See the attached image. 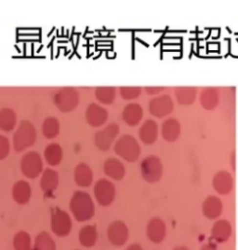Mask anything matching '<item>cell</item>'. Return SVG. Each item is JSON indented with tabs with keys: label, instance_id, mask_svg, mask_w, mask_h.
<instances>
[{
	"label": "cell",
	"instance_id": "obj_13",
	"mask_svg": "<svg viewBox=\"0 0 238 250\" xmlns=\"http://www.w3.org/2000/svg\"><path fill=\"white\" fill-rule=\"evenodd\" d=\"M108 116L109 114L106 111V109L94 103L87 106L85 112V117L87 124L94 127H99L101 125H105L108 119Z\"/></svg>",
	"mask_w": 238,
	"mask_h": 250
},
{
	"label": "cell",
	"instance_id": "obj_37",
	"mask_svg": "<svg viewBox=\"0 0 238 250\" xmlns=\"http://www.w3.org/2000/svg\"><path fill=\"white\" fill-rule=\"evenodd\" d=\"M127 250H143V248L139 245V244H134V245H131V246H130Z\"/></svg>",
	"mask_w": 238,
	"mask_h": 250
},
{
	"label": "cell",
	"instance_id": "obj_29",
	"mask_svg": "<svg viewBox=\"0 0 238 250\" xmlns=\"http://www.w3.org/2000/svg\"><path fill=\"white\" fill-rule=\"evenodd\" d=\"M95 97L103 104H112L116 98V89L114 87H98L95 89Z\"/></svg>",
	"mask_w": 238,
	"mask_h": 250
},
{
	"label": "cell",
	"instance_id": "obj_17",
	"mask_svg": "<svg viewBox=\"0 0 238 250\" xmlns=\"http://www.w3.org/2000/svg\"><path fill=\"white\" fill-rule=\"evenodd\" d=\"M139 136L144 145H151L154 144L158 137L157 123L152 119L146 120L140 127Z\"/></svg>",
	"mask_w": 238,
	"mask_h": 250
},
{
	"label": "cell",
	"instance_id": "obj_26",
	"mask_svg": "<svg viewBox=\"0 0 238 250\" xmlns=\"http://www.w3.org/2000/svg\"><path fill=\"white\" fill-rule=\"evenodd\" d=\"M17 124V116L10 108H3L0 110V129L5 132H10L14 129Z\"/></svg>",
	"mask_w": 238,
	"mask_h": 250
},
{
	"label": "cell",
	"instance_id": "obj_21",
	"mask_svg": "<svg viewBox=\"0 0 238 250\" xmlns=\"http://www.w3.org/2000/svg\"><path fill=\"white\" fill-rule=\"evenodd\" d=\"M32 195V189L25 181H19L12 187V197L19 205H25L29 202Z\"/></svg>",
	"mask_w": 238,
	"mask_h": 250
},
{
	"label": "cell",
	"instance_id": "obj_24",
	"mask_svg": "<svg viewBox=\"0 0 238 250\" xmlns=\"http://www.w3.org/2000/svg\"><path fill=\"white\" fill-rule=\"evenodd\" d=\"M75 181L80 187H88L91 185L93 181V173L87 164L81 163L76 166Z\"/></svg>",
	"mask_w": 238,
	"mask_h": 250
},
{
	"label": "cell",
	"instance_id": "obj_14",
	"mask_svg": "<svg viewBox=\"0 0 238 250\" xmlns=\"http://www.w3.org/2000/svg\"><path fill=\"white\" fill-rule=\"evenodd\" d=\"M223 211V204L215 195L208 196L202 204V213L210 221H217Z\"/></svg>",
	"mask_w": 238,
	"mask_h": 250
},
{
	"label": "cell",
	"instance_id": "obj_22",
	"mask_svg": "<svg viewBox=\"0 0 238 250\" xmlns=\"http://www.w3.org/2000/svg\"><path fill=\"white\" fill-rule=\"evenodd\" d=\"M59 183V176L55 170L52 169H46L42 175L40 181V187L45 192L46 195L50 196L53 192L57 189Z\"/></svg>",
	"mask_w": 238,
	"mask_h": 250
},
{
	"label": "cell",
	"instance_id": "obj_10",
	"mask_svg": "<svg viewBox=\"0 0 238 250\" xmlns=\"http://www.w3.org/2000/svg\"><path fill=\"white\" fill-rule=\"evenodd\" d=\"M94 194L97 201L101 206H110L114 201L115 196L114 185L108 180H99L94 186Z\"/></svg>",
	"mask_w": 238,
	"mask_h": 250
},
{
	"label": "cell",
	"instance_id": "obj_35",
	"mask_svg": "<svg viewBox=\"0 0 238 250\" xmlns=\"http://www.w3.org/2000/svg\"><path fill=\"white\" fill-rule=\"evenodd\" d=\"M162 90H164V87H145V91L149 94V95H154V94H158L160 93Z\"/></svg>",
	"mask_w": 238,
	"mask_h": 250
},
{
	"label": "cell",
	"instance_id": "obj_3",
	"mask_svg": "<svg viewBox=\"0 0 238 250\" xmlns=\"http://www.w3.org/2000/svg\"><path fill=\"white\" fill-rule=\"evenodd\" d=\"M114 152L128 162H136L141 154V147L133 136L126 134L115 143Z\"/></svg>",
	"mask_w": 238,
	"mask_h": 250
},
{
	"label": "cell",
	"instance_id": "obj_18",
	"mask_svg": "<svg viewBox=\"0 0 238 250\" xmlns=\"http://www.w3.org/2000/svg\"><path fill=\"white\" fill-rule=\"evenodd\" d=\"M161 135L169 143L176 142L181 135V123L176 118H168L163 122Z\"/></svg>",
	"mask_w": 238,
	"mask_h": 250
},
{
	"label": "cell",
	"instance_id": "obj_31",
	"mask_svg": "<svg viewBox=\"0 0 238 250\" xmlns=\"http://www.w3.org/2000/svg\"><path fill=\"white\" fill-rule=\"evenodd\" d=\"M32 250H56V246L48 232L42 231L37 236L34 249Z\"/></svg>",
	"mask_w": 238,
	"mask_h": 250
},
{
	"label": "cell",
	"instance_id": "obj_9",
	"mask_svg": "<svg viewBox=\"0 0 238 250\" xmlns=\"http://www.w3.org/2000/svg\"><path fill=\"white\" fill-rule=\"evenodd\" d=\"M174 104L172 97L168 94H163L152 99L149 103V112L152 116L157 118H162L169 116L173 112Z\"/></svg>",
	"mask_w": 238,
	"mask_h": 250
},
{
	"label": "cell",
	"instance_id": "obj_12",
	"mask_svg": "<svg viewBox=\"0 0 238 250\" xmlns=\"http://www.w3.org/2000/svg\"><path fill=\"white\" fill-rule=\"evenodd\" d=\"M234 185L233 176L226 170H219L212 179L213 189L220 195H226L232 192Z\"/></svg>",
	"mask_w": 238,
	"mask_h": 250
},
{
	"label": "cell",
	"instance_id": "obj_1",
	"mask_svg": "<svg viewBox=\"0 0 238 250\" xmlns=\"http://www.w3.org/2000/svg\"><path fill=\"white\" fill-rule=\"evenodd\" d=\"M70 209L76 221L81 222L90 220L95 213V207L90 195L81 191L74 193L70 202Z\"/></svg>",
	"mask_w": 238,
	"mask_h": 250
},
{
	"label": "cell",
	"instance_id": "obj_5",
	"mask_svg": "<svg viewBox=\"0 0 238 250\" xmlns=\"http://www.w3.org/2000/svg\"><path fill=\"white\" fill-rule=\"evenodd\" d=\"M164 172L161 159L156 155L146 156L141 163V175L148 183H158Z\"/></svg>",
	"mask_w": 238,
	"mask_h": 250
},
{
	"label": "cell",
	"instance_id": "obj_19",
	"mask_svg": "<svg viewBox=\"0 0 238 250\" xmlns=\"http://www.w3.org/2000/svg\"><path fill=\"white\" fill-rule=\"evenodd\" d=\"M143 116V107L138 104H129L125 106L122 112V118L127 125L135 126L139 125Z\"/></svg>",
	"mask_w": 238,
	"mask_h": 250
},
{
	"label": "cell",
	"instance_id": "obj_36",
	"mask_svg": "<svg viewBox=\"0 0 238 250\" xmlns=\"http://www.w3.org/2000/svg\"><path fill=\"white\" fill-rule=\"evenodd\" d=\"M200 250H218V249H217V246L215 243L209 242V243H206L205 245H203L201 247Z\"/></svg>",
	"mask_w": 238,
	"mask_h": 250
},
{
	"label": "cell",
	"instance_id": "obj_8",
	"mask_svg": "<svg viewBox=\"0 0 238 250\" xmlns=\"http://www.w3.org/2000/svg\"><path fill=\"white\" fill-rule=\"evenodd\" d=\"M119 133V125L116 123H111L106 125L102 130L98 131L94 137L97 148L101 151H108Z\"/></svg>",
	"mask_w": 238,
	"mask_h": 250
},
{
	"label": "cell",
	"instance_id": "obj_6",
	"mask_svg": "<svg viewBox=\"0 0 238 250\" xmlns=\"http://www.w3.org/2000/svg\"><path fill=\"white\" fill-rule=\"evenodd\" d=\"M21 169L23 175L29 179L38 177L43 169V162L40 154L34 151L24 154L21 161Z\"/></svg>",
	"mask_w": 238,
	"mask_h": 250
},
{
	"label": "cell",
	"instance_id": "obj_16",
	"mask_svg": "<svg viewBox=\"0 0 238 250\" xmlns=\"http://www.w3.org/2000/svg\"><path fill=\"white\" fill-rule=\"evenodd\" d=\"M210 234L215 243L224 244L232 237L233 226L227 220H217L212 225Z\"/></svg>",
	"mask_w": 238,
	"mask_h": 250
},
{
	"label": "cell",
	"instance_id": "obj_28",
	"mask_svg": "<svg viewBox=\"0 0 238 250\" xmlns=\"http://www.w3.org/2000/svg\"><path fill=\"white\" fill-rule=\"evenodd\" d=\"M98 239V232L95 226L87 225L81 229L79 232V241L82 246L86 248L93 247Z\"/></svg>",
	"mask_w": 238,
	"mask_h": 250
},
{
	"label": "cell",
	"instance_id": "obj_32",
	"mask_svg": "<svg viewBox=\"0 0 238 250\" xmlns=\"http://www.w3.org/2000/svg\"><path fill=\"white\" fill-rule=\"evenodd\" d=\"M15 250H30L31 249V238L27 232L19 231L13 240Z\"/></svg>",
	"mask_w": 238,
	"mask_h": 250
},
{
	"label": "cell",
	"instance_id": "obj_11",
	"mask_svg": "<svg viewBox=\"0 0 238 250\" xmlns=\"http://www.w3.org/2000/svg\"><path fill=\"white\" fill-rule=\"evenodd\" d=\"M107 234L109 241L115 247L124 246L129 239V230L123 221H117L111 223Z\"/></svg>",
	"mask_w": 238,
	"mask_h": 250
},
{
	"label": "cell",
	"instance_id": "obj_25",
	"mask_svg": "<svg viewBox=\"0 0 238 250\" xmlns=\"http://www.w3.org/2000/svg\"><path fill=\"white\" fill-rule=\"evenodd\" d=\"M175 97L181 105H191L195 103L197 90L195 87H177L174 89Z\"/></svg>",
	"mask_w": 238,
	"mask_h": 250
},
{
	"label": "cell",
	"instance_id": "obj_15",
	"mask_svg": "<svg viewBox=\"0 0 238 250\" xmlns=\"http://www.w3.org/2000/svg\"><path fill=\"white\" fill-rule=\"evenodd\" d=\"M167 236V225L162 219L155 217L147 224V237L153 244H160Z\"/></svg>",
	"mask_w": 238,
	"mask_h": 250
},
{
	"label": "cell",
	"instance_id": "obj_38",
	"mask_svg": "<svg viewBox=\"0 0 238 250\" xmlns=\"http://www.w3.org/2000/svg\"><path fill=\"white\" fill-rule=\"evenodd\" d=\"M173 250H190L188 248L184 247V246H179V247H176Z\"/></svg>",
	"mask_w": 238,
	"mask_h": 250
},
{
	"label": "cell",
	"instance_id": "obj_27",
	"mask_svg": "<svg viewBox=\"0 0 238 250\" xmlns=\"http://www.w3.org/2000/svg\"><path fill=\"white\" fill-rule=\"evenodd\" d=\"M44 156L48 165L58 166L63 160V149L58 144H50L46 147Z\"/></svg>",
	"mask_w": 238,
	"mask_h": 250
},
{
	"label": "cell",
	"instance_id": "obj_23",
	"mask_svg": "<svg viewBox=\"0 0 238 250\" xmlns=\"http://www.w3.org/2000/svg\"><path fill=\"white\" fill-rule=\"evenodd\" d=\"M105 173L115 181H120L125 177L126 169L125 166L118 159L110 158L105 161Z\"/></svg>",
	"mask_w": 238,
	"mask_h": 250
},
{
	"label": "cell",
	"instance_id": "obj_34",
	"mask_svg": "<svg viewBox=\"0 0 238 250\" xmlns=\"http://www.w3.org/2000/svg\"><path fill=\"white\" fill-rule=\"evenodd\" d=\"M10 142L7 137L0 135V160L5 159L10 153Z\"/></svg>",
	"mask_w": 238,
	"mask_h": 250
},
{
	"label": "cell",
	"instance_id": "obj_2",
	"mask_svg": "<svg viewBox=\"0 0 238 250\" xmlns=\"http://www.w3.org/2000/svg\"><path fill=\"white\" fill-rule=\"evenodd\" d=\"M37 130L28 120H22L13 135V147L16 152H22L35 145Z\"/></svg>",
	"mask_w": 238,
	"mask_h": 250
},
{
	"label": "cell",
	"instance_id": "obj_20",
	"mask_svg": "<svg viewBox=\"0 0 238 250\" xmlns=\"http://www.w3.org/2000/svg\"><path fill=\"white\" fill-rule=\"evenodd\" d=\"M200 104L206 110L215 109L219 102V90L216 87H205L201 92Z\"/></svg>",
	"mask_w": 238,
	"mask_h": 250
},
{
	"label": "cell",
	"instance_id": "obj_7",
	"mask_svg": "<svg viewBox=\"0 0 238 250\" xmlns=\"http://www.w3.org/2000/svg\"><path fill=\"white\" fill-rule=\"evenodd\" d=\"M72 229V221L66 212L54 208L51 213V230L58 236H66Z\"/></svg>",
	"mask_w": 238,
	"mask_h": 250
},
{
	"label": "cell",
	"instance_id": "obj_33",
	"mask_svg": "<svg viewBox=\"0 0 238 250\" xmlns=\"http://www.w3.org/2000/svg\"><path fill=\"white\" fill-rule=\"evenodd\" d=\"M120 96L127 101L135 100L140 97L142 93V88L140 87H121L119 88Z\"/></svg>",
	"mask_w": 238,
	"mask_h": 250
},
{
	"label": "cell",
	"instance_id": "obj_4",
	"mask_svg": "<svg viewBox=\"0 0 238 250\" xmlns=\"http://www.w3.org/2000/svg\"><path fill=\"white\" fill-rule=\"evenodd\" d=\"M53 102L62 113H70L79 104V93L75 87H62L55 93Z\"/></svg>",
	"mask_w": 238,
	"mask_h": 250
},
{
	"label": "cell",
	"instance_id": "obj_30",
	"mask_svg": "<svg viewBox=\"0 0 238 250\" xmlns=\"http://www.w3.org/2000/svg\"><path fill=\"white\" fill-rule=\"evenodd\" d=\"M42 132L47 139H54L60 133V123L53 116L47 117L42 125Z\"/></svg>",
	"mask_w": 238,
	"mask_h": 250
}]
</instances>
